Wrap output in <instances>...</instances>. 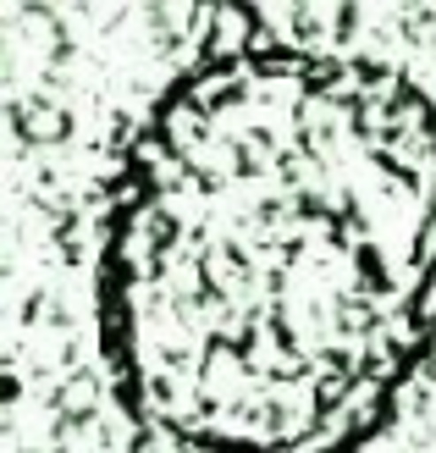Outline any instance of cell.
<instances>
[{
    "label": "cell",
    "mask_w": 436,
    "mask_h": 453,
    "mask_svg": "<svg viewBox=\"0 0 436 453\" xmlns=\"http://www.w3.org/2000/svg\"><path fill=\"white\" fill-rule=\"evenodd\" d=\"M100 349L182 453H359L436 359V100L233 44L155 100L105 211Z\"/></svg>",
    "instance_id": "1"
}]
</instances>
